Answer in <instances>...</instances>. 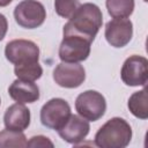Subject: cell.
<instances>
[{
	"mask_svg": "<svg viewBox=\"0 0 148 148\" xmlns=\"http://www.w3.org/2000/svg\"><path fill=\"white\" fill-rule=\"evenodd\" d=\"M102 23L103 14L99 7L95 3L86 2L80 5L74 14L68 18V22L64 25L62 34L64 36H80L92 43L102 28Z\"/></svg>",
	"mask_w": 148,
	"mask_h": 148,
	"instance_id": "6da1fadb",
	"label": "cell"
},
{
	"mask_svg": "<svg viewBox=\"0 0 148 148\" xmlns=\"http://www.w3.org/2000/svg\"><path fill=\"white\" fill-rule=\"evenodd\" d=\"M132 139L131 125L120 117L109 119L95 134L94 142L99 148H125Z\"/></svg>",
	"mask_w": 148,
	"mask_h": 148,
	"instance_id": "7a4b0ae2",
	"label": "cell"
},
{
	"mask_svg": "<svg viewBox=\"0 0 148 148\" xmlns=\"http://www.w3.org/2000/svg\"><path fill=\"white\" fill-rule=\"evenodd\" d=\"M75 110L88 121H97L106 111L105 97L96 90H86L75 99Z\"/></svg>",
	"mask_w": 148,
	"mask_h": 148,
	"instance_id": "3957f363",
	"label": "cell"
},
{
	"mask_svg": "<svg viewBox=\"0 0 148 148\" xmlns=\"http://www.w3.org/2000/svg\"><path fill=\"white\" fill-rule=\"evenodd\" d=\"M16 23L24 29H36L40 27L46 18L44 5L37 0H23L14 9Z\"/></svg>",
	"mask_w": 148,
	"mask_h": 148,
	"instance_id": "277c9868",
	"label": "cell"
},
{
	"mask_svg": "<svg viewBox=\"0 0 148 148\" xmlns=\"http://www.w3.org/2000/svg\"><path fill=\"white\" fill-rule=\"evenodd\" d=\"M71 112V106L64 98H51L40 109L39 118L43 126L58 131L67 121Z\"/></svg>",
	"mask_w": 148,
	"mask_h": 148,
	"instance_id": "5b68a950",
	"label": "cell"
},
{
	"mask_svg": "<svg viewBox=\"0 0 148 148\" xmlns=\"http://www.w3.org/2000/svg\"><path fill=\"white\" fill-rule=\"evenodd\" d=\"M5 57L13 65L36 62L39 60V47L29 39H13L6 44Z\"/></svg>",
	"mask_w": 148,
	"mask_h": 148,
	"instance_id": "8992f818",
	"label": "cell"
},
{
	"mask_svg": "<svg viewBox=\"0 0 148 148\" xmlns=\"http://www.w3.org/2000/svg\"><path fill=\"white\" fill-rule=\"evenodd\" d=\"M91 43L83 37L75 35L64 36L59 46V58L62 62H81L84 61L91 49Z\"/></svg>",
	"mask_w": 148,
	"mask_h": 148,
	"instance_id": "52a82bcc",
	"label": "cell"
},
{
	"mask_svg": "<svg viewBox=\"0 0 148 148\" xmlns=\"http://www.w3.org/2000/svg\"><path fill=\"white\" fill-rule=\"evenodd\" d=\"M121 81L130 87L146 86L148 80V60L138 54L128 57L120 71Z\"/></svg>",
	"mask_w": 148,
	"mask_h": 148,
	"instance_id": "ba28073f",
	"label": "cell"
},
{
	"mask_svg": "<svg viewBox=\"0 0 148 148\" xmlns=\"http://www.w3.org/2000/svg\"><path fill=\"white\" fill-rule=\"evenodd\" d=\"M54 82L62 88H77L86 80V71L80 62H60L53 69Z\"/></svg>",
	"mask_w": 148,
	"mask_h": 148,
	"instance_id": "9c48e42d",
	"label": "cell"
},
{
	"mask_svg": "<svg viewBox=\"0 0 148 148\" xmlns=\"http://www.w3.org/2000/svg\"><path fill=\"white\" fill-rule=\"evenodd\" d=\"M106 42L117 49L126 46L133 36V23L128 18H113L105 25Z\"/></svg>",
	"mask_w": 148,
	"mask_h": 148,
	"instance_id": "30bf717a",
	"label": "cell"
},
{
	"mask_svg": "<svg viewBox=\"0 0 148 148\" xmlns=\"http://www.w3.org/2000/svg\"><path fill=\"white\" fill-rule=\"evenodd\" d=\"M89 131L90 125L88 120L80 116L71 114L67 121L57 132L64 141L76 146L86 139V136L89 134Z\"/></svg>",
	"mask_w": 148,
	"mask_h": 148,
	"instance_id": "8fae6325",
	"label": "cell"
},
{
	"mask_svg": "<svg viewBox=\"0 0 148 148\" xmlns=\"http://www.w3.org/2000/svg\"><path fill=\"white\" fill-rule=\"evenodd\" d=\"M5 127L12 131L23 132L30 125V110L21 103H15L7 108L3 114Z\"/></svg>",
	"mask_w": 148,
	"mask_h": 148,
	"instance_id": "7c38bea8",
	"label": "cell"
},
{
	"mask_svg": "<svg viewBox=\"0 0 148 148\" xmlns=\"http://www.w3.org/2000/svg\"><path fill=\"white\" fill-rule=\"evenodd\" d=\"M8 94L12 99L21 104L34 103L39 99V88L34 81L16 79L9 86Z\"/></svg>",
	"mask_w": 148,
	"mask_h": 148,
	"instance_id": "4fadbf2b",
	"label": "cell"
},
{
	"mask_svg": "<svg viewBox=\"0 0 148 148\" xmlns=\"http://www.w3.org/2000/svg\"><path fill=\"white\" fill-rule=\"evenodd\" d=\"M127 106L134 117L142 120L148 118V96L146 87L142 90L135 91L130 96Z\"/></svg>",
	"mask_w": 148,
	"mask_h": 148,
	"instance_id": "5bb4252c",
	"label": "cell"
},
{
	"mask_svg": "<svg viewBox=\"0 0 148 148\" xmlns=\"http://www.w3.org/2000/svg\"><path fill=\"white\" fill-rule=\"evenodd\" d=\"M134 0H105L108 13L113 18H127L134 10Z\"/></svg>",
	"mask_w": 148,
	"mask_h": 148,
	"instance_id": "9a60e30c",
	"label": "cell"
},
{
	"mask_svg": "<svg viewBox=\"0 0 148 148\" xmlns=\"http://www.w3.org/2000/svg\"><path fill=\"white\" fill-rule=\"evenodd\" d=\"M14 74L17 79L25 80V81H36L40 79L43 75V68L38 61L36 62H28L22 65H15Z\"/></svg>",
	"mask_w": 148,
	"mask_h": 148,
	"instance_id": "2e32d148",
	"label": "cell"
},
{
	"mask_svg": "<svg viewBox=\"0 0 148 148\" xmlns=\"http://www.w3.org/2000/svg\"><path fill=\"white\" fill-rule=\"evenodd\" d=\"M27 138L23 132L3 130L0 132V148L5 147H27Z\"/></svg>",
	"mask_w": 148,
	"mask_h": 148,
	"instance_id": "e0dca14e",
	"label": "cell"
},
{
	"mask_svg": "<svg viewBox=\"0 0 148 148\" xmlns=\"http://www.w3.org/2000/svg\"><path fill=\"white\" fill-rule=\"evenodd\" d=\"M80 5L79 0H54V10L59 16L69 18Z\"/></svg>",
	"mask_w": 148,
	"mask_h": 148,
	"instance_id": "ac0fdd59",
	"label": "cell"
},
{
	"mask_svg": "<svg viewBox=\"0 0 148 148\" xmlns=\"http://www.w3.org/2000/svg\"><path fill=\"white\" fill-rule=\"evenodd\" d=\"M27 147H34V148L50 147V148H53L54 145H53V142L49 138H46L44 135H35V136L30 138V140L27 143Z\"/></svg>",
	"mask_w": 148,
	"mask_h": 148,
	"instance_id": "d6986e66",
	"label": "cell"
},
{
	"mask_svg": "<svg viewBox=\"0 0 148 148\" xmlns=\"http://www.w3.org/2000/svg\"><path fill=\"white\" fill-rule=\"evenodd\" d=\"M7 30H8V21L5 15L0 14V42L5 38Z\"/></svg>",
	"mask_w": 148,
	"mask_h": 148,
	"instance_id": "ffe728a7",
	"label": "cell"
},
{
	"mask_svg": "<svg viewBox=\"0 0 148 148\" xmlns=\"http://www.w3.org/2000/svg\"><path fill=\"white\" fill-rule=\"evenodd\" d=\"M13 0H0V7H6L8 6Z\"/></svg>",
	"mask_w": 148,
	"mask_h": 148,
	"instance_id": "44dd1931",
	"label": "cell"
},
{
	"mask_svg": "<svg viewBox=\"0 0 148 148\" xmlns=\"http://www.w3.org/2000/svg\"><path fill=\"white\" fill-rule=\"evenodd\" d=\"M0 104H1V99H0Z\"/></svg>",
	"mask_w": 148,
	"mask_h": 148,
	"instance_id": "7402d4cb",
	"label": "cell"
}]
</instances>
